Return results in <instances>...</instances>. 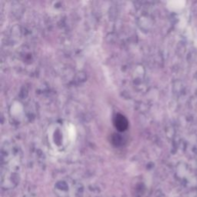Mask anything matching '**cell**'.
<instances>
[{
    "label": "cell",
    "mask_w": 197,
    "mask_h": 197,
    "mask_svg": "<svg viewBox=\"0 0 197 197\" xmlns=\"http://www.w3.org/2000/svg\"><path fill=\"white\" fill-rule=\"evenodd\" d=\"M116 128L119 129V130L123 131L126 129L127 127V121L125 117L121 115H118L116 117V121H115Z\"/></svg>",
    "instance_id": "1"
}]
</instances>
